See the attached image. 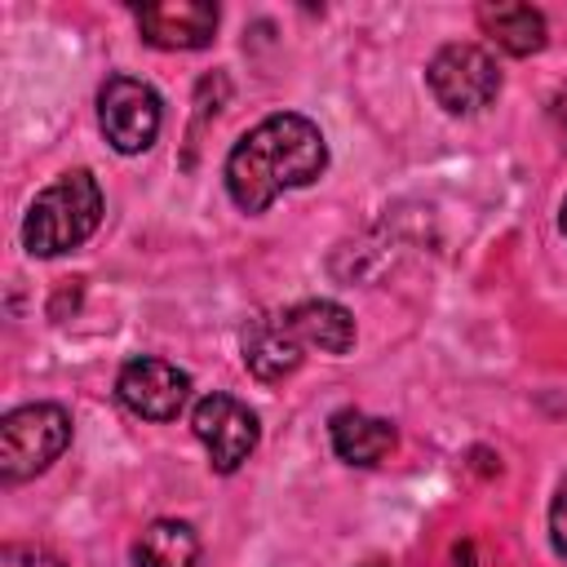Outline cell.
<instances>
[{"label":"cell","mask_w":567,"mask_h":567,"mask_svg":"<svg viewBox=\"0 0 567 567\" xmlns=\"http://www.w3.org/2000/svg\"><path fill=\"white\" fill-rule=\"evenodd\" d=\"M328 168V142L315 120L297 111L266 115L226 155V190L239 213H266L284 190L319 182Z\"/></svg>","instance_id":"cell-1"},{"label":"cell","mask_w":567,"mask_h":567,"mask_svg":"<svg viewBox=\"0 0 567 567\" xmlns=\"http://www.w3.org/2000/svg\"><path fill=\"white\" fill-rule=\"evenodd\" d=\"M102 221V186L89 168L62 173L44 186L22 217V248L31 257H62L80 248Z\"/></svg>","instance_id":"cell-2"},{"label":"cell","mask_w":567,"mask_h":567,"mask_svg":"<svg viewBox=\"0 0 567 567\" xmlns=\"http://www.w3.org/2000/svg\"><path fill=\"white\" fill-rule=\"evenodd\" d=\"M71 443V416L58 403H27L0 421V478L27 483L44 474Z\"/></svg>","instance_id":"cell-3"},{"label":"cell","mask_w":567,"mask_h":567,"mask_svg":"<svg viewBox=\"0 0 567 567\" xmlns=\"http://www.w3.org/2000/svg\"><path fill=\"white\" fill-rule=\"evenodd\" d=\"M425 84L447 115H478L496 102L501 71L496 58L478 44H443L425 66Z\"/></svg>","instance_id":"cell-4"},{"label":"cell","mask_w":567,"mask_h":567,"mask_svg":"<svg viewBox=\"0 0 567 567\" xmlns=\"http://www.w3.org/2000/svg\"><path fill=\"white\" fill-rule=\"evenodd\" d=\"M164 102L137 75H111L97 93V124L120 155H142L159 137Z\"/></svg>","instance_id":"cell-5"},{"label":"cell","mask_w":567,"mask_h":567,"mask_svg":"<svg viewBox=\"0 0 567 567\" xmlns=\"http://www.w3.org/2000/svg\"><path fill=\"white\" fill-rule=\"evenodd\" d=\"M190 430L204 443L208 465L217 474H235L252 456V447L261 439L257 412L248 403H239L235 394H204L195 403V412H190Z\"/></svg>","instance_id":"cell-6"},{"label":"cell","mask_w":567,"mask_h":567,"mask_svg":"<svg viewBox=\"0 0 567 567\" xmlns=\"http://www.w3.org/2000/svg\"><path fill=\"white\" fill-rule=\"evenodd\" d=\"M115 394L142 421H173L186 408V399H190V377L177 363H168V359L137 354V359H128L120 368Z\"/></svg>","instance_id":"cell-7"},{"label":"cell","mask_w":567,"mask_h":567,"mask_svg":"<svg viewBox=\"0 0 567 567\" xmlns=\"http://www.w3.org/2000/svg\"><path fill=\"white\" fill-rule=\"evenodd\" d=\"M217 4L208 0H159L137 9V31L151 49L186 53V49H208L217 35Z\"/></svg>","instance_id":"cell-8"},{"label":"cell","mask_w":567,"mask_h":567,"mask_svg":"<svg viewBox=\"0 0 567 567\" xmlns=\"http://www.w3.org/2000/svg\"><path fill=\"white\" fill-rule=\"evenodd\" d=\"M239 350H244V368L257 381H284L306 359L301 341L288 328V315H252L239 332Z\"/></svg>","instance_id":"cell-9"},{"label":"cell","mask_w":567,"mask_h":567,"mask_svg":"<svg viewBox=\"0 0 567 567\" xmlns=\"http://www.w3.org/2000/svg\"><path fill=\"white\" fill-rule=\"evenodd\" d=\"M328 439H332V452L346 461V465H377L390 456L394 447V425L381 421V416H368L359 408H341L332 412L328 421Z\"/></svg>","instance_id":"cell-10"},{"label":"cell","mask_w":567,"mask_h":567,"mask_svg":"<svg viewBox=\"0 0 567 567\" xmlns=\"http://www.w3.org/2000/svg\"><path fill=\"white\" fill-rule=\"evenodd\" d=\"M288 315L292 337L301 341V350H319V354H346L354 346V319L346 306L337 301H297Z\"/></svg>","instance_id":"cell-11"},{"label":"cell","mask_w":567,"mask_h":567,"mask_svg":"<svg viewBox=\"0 0 567 567\" xmlns=\"http://www.w3.org/2000/svg\"><path fill=\"white\" fill-rule=\"evenodd\" d=\"M478 27L492 35L496 49H505L509 58H527L545 49V13L532 4H478Z\"/></svg>","instance_id":"cell-12"},{"label":"cell","mask_w":567,"mask_h":567,"mask_svg":"<svg viewBox=\"0 0 567 567\" xmlns=\"http://www.w3.org/2000/svg\"><path fill=\"white\" fill-rule=\"evenodd\" d=\"M137 567H195L199 563V536L182 518H155L137 545H133Z\"/></svg>","instance_id":"cell-13"},{"label":"cell","mask_w":567,"mask_h":567,"mask_svg":"<svg viewBox=\"0 0 567 567\" xmlns=\"http://www.w3.org/2000/svg\"><path fill=\"white\" fill-rule=\"evenodd\" d=\"M0 567H66V563L44 545H4Z\"/></svg>","instance_id":"cell-14"},{"label":"cell","mask_w":567,"mask_h":567,"mask_svg":"<svg viewBox=\"0 0 567 567\" xmlns=\"http://www.w3.org/2000/svg\"><path fill=\"white\" fill-rule=\"evenodd\" d=\"M549 536H554V549H558V558H567V478L558 483V492H554V505H549Z\"/></svg>","instance_id":"cell-15"},{"label":"cell","mask_w":567,"mask_h":567,"mask_svg":"<svg viewBox=\"0 0 567 567\" xmlns=\"http://www.w3.org/2000/svg\"><path fill=\"white\" fill-rule=\"evenodd\" d=\"M549 120H554V128H558V142H563V151H567V84L549 97Z\"/></svg>","instance_id":"cell-16"},{"label":"cell","mask_w":567,"mask_h":567,"mask_svg":"<svg viewBox=\"0 0 567 567\" xmlns=\"http://www.w3.org/2000/svg\"><path fill=\"white\" fill-rule=\"evenodd\" d=\"M558 226H563V235H567V199H563V213H558Z\"/></svg>","instance_id":"cell-17"},{"label":"cell","mask_w":567,"mask_h":567,"mask_svg":"<svg viewBox=\"0 0 567 567\" xmlns=\"http://www.w3.org/2000/svg\"><path fill=\"white\" fill-rule=\"evenodd\" d=\"M363 567H385V563H363Z\"/></svg>","instance_id":"cell-18"}]
</instances>
